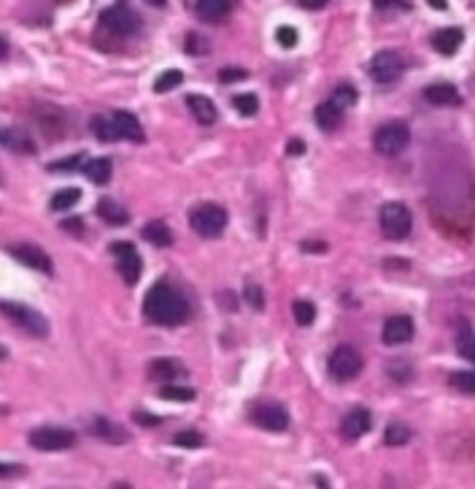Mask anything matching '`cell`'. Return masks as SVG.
Listing matches in <instances>:
<instances>
[{
    "mask_svg": "<svg viewBox=\"0 0 475 489\" xmlns=\"http://www.w3.org/2000/svg\"><path fill=\"white\" fill-rule=\"evenodd\" d=\"M142 312L147 319L159 326H177L189 317V303L168 282H156L147 291Z\"/></svg>",
    "mask_w": 475,
    "mask_h": 489,
    "instance_id": "6da1fadb",
    "label": "cell"
},
{
    "mask_svg": "<svg viewBox=\"0 0 475 489\" xmlns=\"http://www.w3.org/2000/svg\"><path fill=\"white\" fill-rule=\"evenodd\" d=\"M189 224L200 238H219L228 224V212L217 203H200L189 212Z\"/></svg>",
    "mask_w": 475,
    "mask_h": 489,
    "instance_id": "7a4b0ae2",
    "label": "cell"
},
{
    "mask_svg": "<svg viewBox=\"0 0 475 489\" xmlns=\"http://www.w3.org/2000/svg\"><path fill=\"white\" fill-rule=\"evenodd\" d=\"M380 228L387 240H403L412 231V212L398 200L384 203L380 207Z\"/></svg>",
    "mask_w": 475,
    "mask_h": 489,
    "instance_id": "3957f363",
    "label": "cell"
},
{
    "mask_svg": "<svg viewBox=\"0 0 475 489\" xmlns=\"http://www.w3.org/2000/svg\"><path fill=\"white\" fill-rule=\"evenodd\" d=\"M0 312H3L10 321H14V324H17L19 328H24L26 333L35 335V338H45V335L49 333L47 319L42 317L38 310H33V307H28L24 303L3 300V303H0Z\"/></svg>",
    "mask_w": 475,
    "mask_h": 489,
    "instance_id": "277c9868",
    "label": "cell"
},
{
    "mask_svg": "<svg viewBox=\"0 0 475 489\" xmlns=\"http://www.w3.org/2000/svg\"><path fill=\"white\" fill-rule=\"evenodd\" d=\"M410 143V129L405 122H387L382 124L380 129L375 131L373 136V145L375 149L382 154V156H398Z\"/></svg>",
    "mask_w": 475,
    "mask_h": 489,
    "instance_id": "5b68a950",
    "label": "cell"
},
{
    "mask_svg": "<svg viewBox=\"0 0 475 489\" xmlns=\"http://www.w3.org/2000/svg\"><path fill=\"white\" fill-rule=\"evenodd\" d=\"M363 370V359L354 347L338 345L328 356V375L335 382H349Z\"/></svg>",
    "mask_w": 475,
    "mask_h": 489,
    "instance_id": "8992f818",
    "label": "cell"
},
{
    "mask_svg": "<svg viewBox=\"0 0 475 489\" xmlns=\"http://www.w3.org/2000/svg\"><path fill=\"white\" fill-rule=\"evenodd\" d=\"M77 436L70 429H61V426H40L28 433V443L40 452H61L75 445Z\"/></svg>",
    "mask_w": 475,
    "mask_h": 489,
    "instance_id": "52a82bcc",
    "label": "cell"
},
{
    "mask_svg": "<svg viewBox=\"0 0 475 489\" xmlns=\"http://www.w3.org/2000/svg\"><path fill=\"white\" fill-rule=\"evenodd\" d=\"M101 26L115 38H129L138 31V14L126 3H117L101 12Z\"/></svg>",
    "mask_w": 475,
    "mask_h": 489,
    "instance_id": "ba28073f",
    "label": "cell"
},
{
    "mask_svg": "<svg viewBox=\"0 0 475 489\" xmlns=\"http://www.w3.org/2000/svg\"><path fill=\"white\" fill-rule=\"evenodd\" d=\"M112 254L117 258V270L124 277L126 284H138L140 275H142V258H140L138 249L131 242H117L112 245Z\"/></svg>",
    "mask_w": 475,
    "mask_h": 489,
    "instance_id": "9c48e42d",
    "label": "cell"
},
{
    "mask_svg": "<svg viewBox=\"0 0 475 489\" xmlns=\"http://www.w3.org/2000/svg\"><path fill=\"white\" fill-rule=\"evenodd\" d=\"M368 73L377 84H391L401 77L403 61L396 52H380V54L373 56V61H370Z\"/></svg>",
    "mask_w": 475,
    "mask_h": 489,
    "instance_id": "30bf717a",
    "label": "cell"
},
{
    "mask_svg": "<svg viewBox=\"0 0 475 489\" xmlns=\"http://www.w3.org/2000/svg\"><path fill=\"white\" fill-rule=\"evenodd\" d=\"M251 419H254L256 426H261L263 431H272V433H282L286 431V426H289V412L279 403L256 405L254 412H251Z\"/></svg>",
    "mask_w": 475,
    "mask_h": 489,
    "instance_id": "8fae6325",
    "label": "cell"
},
{
    "mask_svg": "<svg viewBox=\"0 0 475 489\" xmlns=\"http://www.w3.org/2000/svg\"><path fill=\"white\" fill-rule=\"evenodd\" d=\"M10 254L17 258L19 263L28 265V268H33V270H38V272H45V275H52V270H54L52 258H49L47 251L40 249L38 245H31V242L12 245Z\"/></svg>",
    "mask_w": 475,
    "mask_h": 489,
    "instance_id": "7c38bea8",
    "label": "cell"
},
{
    "mask_svg": "<svg viewBox=\"0 0 475 489\" xmlns=\"http://www.w3.org/2000/svg\"><path fill=\"white\" fill-rule=\"evenodd\" d=\"M412 335H415V324L405 314H394L382 326V342L389 347L405 345V342L412 340Z\"/></svg>",
    "mask_w": 475,
    "mask_h": 489,
    "instance_id": "4fadbf2b",
    "label": "cell"
},
{
    "mask_svg": "<svg viewBox=\"0 0 475 489\" xmlns=\"http://www.w3.org/2000/svg\"><path fill=\"white\" fill-rule=\"evenodd\" d=\"M370 426H373V417H370V412L366 408H354L349 410L345 417H342L340 422V433L345 440H356L361 436H366V433L370 431Z\"/></svg>",
    "mask_w": 475,
    "mask_h": 489,
    "instance_id": "5bb4252c",
    "label": "cell"
},
{
    "mask_svg": "<svg viewBox=\"0 0 475 489\" xmlns=\"http://www.w3.org/2000/svg\"><path fill=\"white\" fill-rule=\"evenodd\" d=\"M112 124H115L119 140L145 143V129H142V124L138 122L136 115H131V112H126V110H117L115 115H112Z\"/></svg>",
    "mask_w": 475,
    "mask_h": 489,
    "instance_id": "9a60e30c",
    "label": "cell"
},
{
    "mask_svg": "<svg viewBox=\"0 0 475 489\" xmlns=\"http://www.w3.org/2000/svg\"><path fill=\"white\" fill-rule=\"evenodd\" d=\"M424 98L431 105H438V108H454V105H461V96L454 84L447 82H438L431 84V87L424 89Z\"/></svg>",
    "mask_w": 475,
    "mask_h": 489,
    "instance_id": "2e32d148",
    "label": "cell"
},
{
    "mask_svg": "<svg viewBox=\"0 0 475 489\" xmlns=\"http://www.w3.org/2000/svg\"><path fill=\"white\" fill-rule=\"evenodd\" d=\"M187 105H189V110H191V115L198 124L212 126L217 122V108L207 96H200V94L187 96Z\"/></svg>",
    "mask_w": 475,
    "mask_h": 489,
    "instance_id": "e0dca14e",
    "label": "cell"
},
{
    "mask_svg": "<svg viewBox=\"0 0 475 489\" xmlns=\"http://www.w3.org/2000/svg\"><path fill=\"white\" fill-rule=\"evenodd\" d=\"M461 42H464V31H461V28H443V31H438L433 35L431 45L438 54L452 56L461 47Z\"/></svg>",
    "mask_w": 475,
    "mask_h": 489,
    "instance_id": "ac0fdd59",
    "label": "cell"
},
{
    "mask_svg": "<svg viewBox=\"0 0 475 489\" xmlns=\"http://www.w3.org/2000/svg\"><path fill=\"white\" fill-rule=\"evenodd\" d=\"M314 122H317L321 131L338 129V126L342 124V108L333 101L321 103V105H317V110H314Z\"/></svg>",
    "mask_w": 475,
    "mask_h": 489,
    "instance_id": "d6986e66",
    "label": "cell"
},
{
    "mask_svg": "<svg viewBox=\"0 0 475 489\" xmlns=\"http://www.w3.org/2000/svg\"><path fill=\"white\" fill-rule=\"evenodd\" d=\"M140 235H142L147 242H152L154 247H170L173 245V231L168 228V224L161 221V219L145 224L142 231H140Z\"/></svg>",
    "mask_w": 475,
    "mask_h": 489,
    "instance_id": "ffe728a7",
    "label": "cell"
},
{
    "mask_svg": "<svg viewBox=\"0 0 475 489\" xmlns=\"http://www.w3.org/2000/svg\"><path fill=\"white\" fill-rule=\"evenodd\" d=\"M196 12L203 21L207 24H217V21L226 19L231 12V0H198Z\"/></svg>",
    "mask_w": 475,
    "mask_h": 489,
    "instance_id": "44dd1931",
    "label": "cell"
},
{
    "mask_svg": "<svg viewBox=\"0 0 475 489\" xmlns=\"http://www.w3.org/2000/svg\"><path fill=\"white\" fill-rule=\"evenodd\" d=\"M96 212H98V217H101V219L112 224V226H124V224H129V219H131V214L126 212V207H122L117 200H112V198L98 200Z\"/></svg>",
    "mask_w": 475,
    "mask_h": 489,
    "instance_id": "7402d4cb",
    "label": "cell"
},
{
    "mask_svg": "<svg viewBox=\"0 0 475 489\" xmlns=\"http://www.w3.org/2000/svg\"><path fill=\"white\" fill-rule=\"evenodd\" d=\"M82 170H84V175H87L91 182H94V184L103 187V184H108L110 177H112V161L105 159V156L89 159L87 163H84Z\"/></svg>",
    "mask_w": 475,
    "mask_h": 489,
    "instance_id": "603a6c76",
    "label": "cell"
},
{
    "mask_svg": "<svg viewBox=\"0 0 475 489\" xmlns=\"http://www.w3.org/2000/svg\"><path fill=\"white\" fill-rule=\"evenodd\" d=\"M182 373V366L175 359H156L149 366V377L156 382H170L173 377Z\"/></svg>",
    "mask_w": 475,
    "mask_h": 489,
    "instance_id": "cb8c5ba5",
    "label": "cell"
},
{
    "mask_svg": "<svg viewBox=\"0 0 475 489\" xmlns=\"http://www.w3.org/2000/svg\"><path fill=\"white\" fill-rule=\"evenodd\" d=\"M457 352L464 356L466 361L475 363V328L471 324H461L457 331Z\"/></svg>",
    "mask_w": 475,
    "mask_h": 489,
    "instance_id": "d4e9b609",
    "label": "cell"
},
{
    "mask_svg": "<svg viewBox=\"0 0 475 489\" xmlns=\"http://www.w3.org/2000/svg\"><path fill=\"white\" fill-rule=\"evenodd\" d=\"M94 433L96 436H101L103 440H108V443H115V445L129 440V433H126L122 426H117L115 422H108V419H96Z\"/></svg>",
    "mask_w": 475,
    "mask_h": 489,
    "instance_id": "484cf974",
    "label": "cell"
},
{
    "mask_svg": "<svg viewBox=\"0 0 475 489\" xmlns=\"http://www.w3.org/2000/svg\"><path fill=\"white\" fill-rule=\"evenodd\" d=\"M82 198V191L77 187H70V189H61V191H56L52 196V210H56V212H63V210H70L73 205H77Z\"/></svg>",
    "mask_w": 475,
    "mask_h": 489,
    "instance_id": "4316f807",
    "label": "cell"
},
{
    "mask_svg": "<svg viewBox=\"0 0 475 489\" xmlns=\"http://www.w3.org/2000/svg\"><path fill=\"white\" fill-rule=\"evenodd\" d=\"M182 82H184V73H182V70H175V68L163 70V73L154 80V91H156V94H168V91L177 89Z\"/></svg>",
    "mask_w": 475,
    "mask_h": 489,
    "instance_id": "83f0119b",
    "label": "cell"
},
{
    "mask_svg": "<svg viewBox=\"0 0 475 489\" xmlns=\"http://www.w3.org/2000/svg\"><path fill=\"white\" fill-rule=\"evenodd\" d=\"M410 429L405 424L401 422H394V424H389L387 426V431H384V445H389V447H401L405 445L410 440Z\"/></svg>",
    "mask_w": 475,
    "mask_h": 489,
    "instance_id": "f1b7e54d",
    "label": "cell"
},
{
    "mask_svg": "<svg viewBox=\"0 0 475 489\" xmlns=\"http://www.w3.org/2000/svg\"><path fill=\"white\" fill-rule=\"evenodd\" d=\"M161 398L166 401H177V403H187V401H193L196 398V391L191 387H177V384H163L159 391Z\"/></svg>",
    "mask_w": 475,
    "mask_h": 489,
    "instance_id": "f546056e",
    "label": "cell"
},
{
    "mask_svg": "<svg viewBox=\"0 0 475 489\" xmlns=\"http://www.w3.org/2000/svg\"><path fill=\"white\" fill-rule=\"evenodd\" d=\"M291 312H293V319H296L300 326H310L312 321H314V314H317L314 305L310 303V300H305V298L293 300Z\"/></svg>",
    "mask_w": 475,
    "mask_h": 489,
    "instance_id": "4dcf8cb0",
    "label": "cell"
},
{
    "mask_svg": "<svg viewBox=\"0 0 475 489\" xmlns=\"http://www.w3.org/2000/svg\"><path fill=\"white\" fill-rule=\"evenodd\" d=\"M450 384L464 394H475V370H457L450 375Z\"/></svg>",
    "mask_w": 475,
    "mask_h": 489,
    "instance_id": "1f68e13d",
    "label": "cell"
},
{
    "mask_svg": "<svg viewBox=\"0 0 475 489\" xmlns=\"http://www.w3.org/2000/svg\"><path fill=\"white\" fill-rule=\"evenodd\" d=\"M94 133H96V138L101 140V143H115V140H119L112 119H105V117H96L94 119Z\"/></svg>",
    "mask_w": 475,
    "mask_h": 489,
    "instance_id": "d6a6232c",
    "label": "cell"
},
{
    "mask_svg": "<svg viewBox=\"0 0 475 489\" xmlns=\"http://www.w3.org/2000/svg\"><path fill=\"white\" fill-rule=\"evenodd\" d=\"M233 108L240 112L242 117H254L258 112V98L254 94H240L233 98Z\"/></svg>",
    "mask_w": 475,
    "mask_h": 489,
    "instance_id": "836d02e7",
    "label": "cell"
},
{
    "mask_svg": "<svg viewBox=\"0 0 475 489\" xmlns=\"http://www.w3.org/2000/svg\"><path fill=\"white\" fill-rule=\"evenodd\" d=\"M173 443L177 445V447H187V450H196V447H203V436L198 431H193V429H187V431H180V433H175V438H173Z\"/></svg>",
    "mask_w": 475,
    "mask_h": 489,
    "instance_id": "e575fe53",
    "label": "cell"
},
{
    "mask_svg": "<svg viewBox=\"0 0 475 489\" xmlns=\"http://www.w3.org/2000/svg\"><path fill=\"white\" fill-rule=\"evenodd\" d=\"M242 296H244V300H247V305L251 307V310H263L265 298H263V289L258 284L247 282V284H244Z\"/></svg>",
    "mask_w": 475,
    "mask_h": 489,
    "instance_id": "d590c367",
    "label": "cell"
},
{
    "mask_svg": "<svg viewBox=\"0 0 475 489\" xmlns=\"http://www.w3.org/2000/svg\"><path fill=\"white\" fill-rule=\"evenodd\" d=\"M184 49H187V54H191V56H205L210 52V42L205 38H200L198 33H189Z\"/></svg>",
    "mask_w": 475,
    "mask_h": 489,
    "instance_id": "8d00e7d4",
    "label": "cell"
},
{
    "mask_svg": "<svg viewBox=\"0 0 475 489\" xmlns=\"http://www.w3.org/2000/svg\"><path fill=\"white\" fill-rule=\"evenodd\" d=\"M333 103H338L342 110L349 108V105H354L356 103L354 87H349V84H340V87L333 91Z\"/></svg>",
    "mask_w": 475,
    "mask_h": 489,
    "instance_id": "74e56055",
    "label": "cell"
},
{
    "mask_svg": "<svg viewBox=\"0 0 475 489\" xmlns=\"http://www.w3.org/2000/svg\"><path fill=\"white\" fill-rule=\"evenodd\" d=\"M275 40L279 42V47L291 49V47H296L298 33H296V28H291V26H279L277 33H275Z\"/></svg>",
    "mask_w": 475,
    "mask_h": 489,
    "instance_id": "f35d334b",
    "label": "cell"
},
{
    "mask_svg": "<svg viewBox=\"0 0 475 489\" xmlns=\"http://www.w3.org/2000/svg\"><path fill=\"white\" fill-rule=\"evenodd\" d=\"M242 80H247V70H242V68H224L219 73L221 84H233V82H242Z\"/></svg>",
    "mask_w": 475,
    "mask_h": 489,
    "instance_id": "ab89813d",
    "label": "cell"
},
{
    "mask_svg": "<svg viewBox=\"0 0 475 489\" xmlns=\"http://www.w3.org/2000/svg\"><path fill=\"white\" fill-rule=\"evenodd\" d=\"M77 163H80V156H73L66 161H56V163L49 166V170H75Z\"/></svg>",
    "mask_w": 475,
    "mask_h": 489,
    "instance_id": "60d3db41",
    "label": "cell"
},
{
    "mask_svg": "<svg viewBox=\"0 0 475 489\" xmlns=\"http://www.w3.org/2000/svg\"><path fill=\"white\" fill-rule=\"evenodd\" d=\"M133 419H136L138 424H145V426H156V424H161V419L154 417V415H149V412H133Z\"/></svg>",
    "mask_w": 475,
    "mask_h": 489,
    "instance_id": "b9f144b4",
    "label": "cell"
},
{
    "mask_svg": "<svg viewBox=\"0 0 475 489\" xmlns=\"http://www.w3.org/2000/svg\"><path fill=\"white\" fill-rule=\"evenodd\" d=\"M303 152H305L303 140H289V145H286V154H289V156H300Z\"/></svg>",
    "mask_w": 475,
    "mask_h": 489,
    "instance_id": "7bdbcfd3",
    "label": "cell"
},
{
    "mask_svg": "<svg viewBox=\"0 0 475 489\" xmlns=\"http://www.w3.org/2000/svg\"><path fill=\"white\" fill-rule=\"evenodd\" d=\"M326 3L328 0H298V5L303 7V10H310V12L321 10V7H326Z\"/></svg>",
    "mask_w": 475,
    "mask_h": 489,
    "instance_id": "ee69618b",
    "label": "cell"
},
{
    "mask_svg": "<svg viewBox=\"0 0 475 489\" xmlns=\"http://www.w3.org/2000/svg\"><path fill=\"white\" fill-rule=\"evenodd\" d=\"M300 249H303V251H312V254H314V251H326V242H319V240H305L303 245H300Z\"/></svg>",
    "mask_w": 475,
    "mask_h": 489,
    "instance_id": "f6af8a7d",
    "label": "cell"
},
{
    "mask_svg": "<svg viewBox=\"0 0 475 489\" xmlns=\"http://www.w3.org/2000/svg\"><path fill=\"white\" fill-rule=\"evenodd\" d=\"M21 473V468L17 464H0V478H10V475Z\"/></svg>",
    "mask_w": 475,
    "mask_h": 489,
    "instance_id": "bcb514c9",
    "label": "cell"
},
{
    "mask_svg": "<svg viewBox=\"0 0 475 489\" xmlns=\"http://www.w3.org/2000/svg\"><path fill=\"white\" fill-rule=\"evenodd\" d=\"M63 228H66V231H73V233L80 235L82 224H80V219H77V217H75V219H66V221H63Z\"/></svg>",
    "mask_w": 475,
    "mask_h": 489,
    "instance_id": "7dc6e473",
    "label": "cell"
},
{
    "mask_svg": "<svg viewBox=\"0 0 475 489\" xmlns=\"http://www.w3.org/2000/svg\"><path fill=\"white\" fill-rule=\"evenodd\" d=\"M7 52H10V47H7V40L0 35V61L7 59Z\"/></svg>",
    "mask_w": 475,
    "mask_h": 489,
    "instance_id": "c3c4849f",
    "label": "cell"
},
{
    "mask_svg": "<svg viewBox=\"0 0 475 489\" xmlns=\"http://www.w3.org/2000/svg\"><path fill=\"white\" fill-rule=\"evenodd\" d=\"M429 5L433 7V10H445V7H447L445 0H429Z\"/></svg>",
    "mask_w": 475,
    "mask_h": 489,
    "instance_id": "681fc988",
    "label": "cell"
},
{
    "mask_svg": "<svg viewBox=\"0 0 475 489\" xmlns=\"http://www.w3.org/2000/svg\"><path fill=\"white\" fill-rule=\"evenodd\" d=\"M375 7H380V10H384V7H391L396 3V0H373Z\"/></svg>",
    "mask_w": 475,
    "mask_h": 489,
    "instance_id": "f907efd6",
    "label": "cell"
},
{
    "mask_svg": "<svg viewBox=\"0 0 475 489\" xmlns=\"http://www.w3.org/2000/svg\"><path fill=\"white\" fill-rule=\"evenodd\" d=\"M145 3H149L152 7H163L166 0H145Z\"/></svg>",
    "mask_w": 475,
    "mask_h": 489,
    "instance_id": "816d5d0a",
    "label": "cell"
},
{
    "mask_svg": "<svg viewBox=\"0 0 475 489\" xmlns=\"http://www.w3.org/2000/svg\"><path fill=\"white\" fill-rule=\"evenodd\" d=\"M5 356H7V349H5V347H0V359H5Z\"/></svg>",
    "mask_w": 475,
    "mask_h": 489,
    "instance_id": "f5cc1de1",
    "label": "cell"
}]
</instances>
